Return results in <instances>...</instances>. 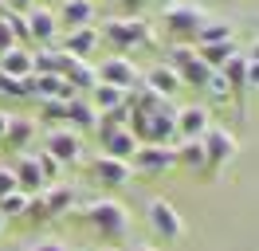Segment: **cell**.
<instances>
[{
	"label": "cell",
	"instance_id": "1f68e13d",
	"mask_svg": "<svg viewBox=\"0 0 259 251\" xmlns=\"http://www.w3.org/2000/svg\"><path fill=\"white\" fill-rule=\"evenodd\" d=\"M200 91H208V98H212V102H228V98L236 94L232 87H228V78L220 75V71H212V75L204 78V87H200Z\"/></svg>",
	"mask_w": 259,
	"mask_h": 251
},
{
	"label": "cell",
	"instance_id": "b9f144b4",
	"mask_svg": "<svg viewBox=\"0 0 259 251\" xmlns=\"http://www.w3.org/2000/svg\"><path fill=\"white\" fill-rule=\"evenodd\" d=\"M35 4H39V0H8V8H16V12H28Z\"/></svg>",
	"mask_w": 259,
	"mask_h": 251
},
{
	"label": "cell",
	"instance_id": "30bf717a",
	"mask_svg": "<svg viewBox=\"0 0 259 251\" xmlns=\"http://www.w3.org/2000/svg\"><path fill=\"white\" fill-rule=\"evenodd\" d=\"M173 126H177V138L181 141H200L212 130V118L204 106H181L173 114Z\"/></svg>",
	"mask_w": 259,
	"mask_h": 251
},
{
	"label": "cell",
	"instance_id": "8fae6325",
	"mask_svg": "<svg viewBox=\"0 0 259 251\" xmlns=\"http://www.w3.org/2000/svg\"><path fill=\"white\" fill-rule=\"evenodd\" d=\"M75 63H79V59L67 55L63 47H44V51H35V55H32V75H59V78H67Z\"/></svg>",
	"mask_w": 259,
	"mask_h": 251
},
{
	"label": "cell",
	"instance_id": "f6af8a7d",
	"mask_svg": "<svg viewBox=\"0 0 259 251\" xmlns=\"http://www.w3.org/2000/svg\"><path fill=\"white\" fill-rule=\"evenodd\" d=\"M149 4H161V8H173V4H185V0H149Z\"/></svg>",
	"mask_w": 259,
	"mask_h": 251
},
{
	"label": "cell",
	"instance_id": "e0dca14e",
	"mask_svg": "<svg viewBox=\"0 0 259 251\" xmlns=\"http://www.w3.org/2000/svg\"><path fill=\"white\" fill-rule=\"evenodd\" d=\"M59 28H91L95 24V0H63L59 4Z\"/></svg>",
	"mask_w": 259,
	"mask_h": 251
},
{
	"label": "cell",
	"instance_id": "7402d4cb",
	"mask_svg": "<svg viewBox=\"0 0 259 251\" xmlns=\"http://www.w3.org/2000/svg\"><path fill=\"white\" fill-rule=\"evenodd\" d=\"M126 94H130V91H122V87H110V82H98V87H95L91 94H87V98L95 102V110H98V114H110V110L126 106Z\"/></svg>",
	"mask_w": 259,
	"mask_h": 251
},
{
	"label": "cell",
	"instance_id": "603a6c76",
	"mask_svg": "<svg viewBox=\"0 0 259 251\" xmlns=\"http://www.w3.org/2000/svg\"><path fill=\"white\" fill-rule=\"evenodd\" d=\"M0 75H8V78H28V75H32V51H24V47L4 51V55H0Z\"/></svg>",
	"mask_w": 259,
	"mask_h": 251
},
{
	"label": "cell",
	"instance_id": "f35d334b",
	"mask_svg": "<svg viewBox=\"0 0 259 251\" xmlns=\"http://www.w3.org/2000/svg\"><path fill=\"white\" fill-rule=\"evenodd\" d=\"M118 4H122V12H126V16H142V8H146L149 0H118Z\"/></svg>",
	"mask_w": 259,
	"mask_h": 251
},
{
	"label": "cell",
	"instance_id": "bcb514c9",
	"mask_svg": "<svg viewBox=\"0 0 259 251\" xmlns=\"http://www.w3.org/2000/svg\"><path fill=\"white\" fill-rule=\"evenodd\" d=\"M134 251H161V247H149V243H142V247H134Z\"/></svg>",
	"mask_w": 259,
	"mask_h": 251
},
{
	"label": "cell",
	"instance_id": "484cf974",
	"mask_svg": "<svg viewBox=\"0 0 259 251\" xmlns=\"http://www.w3.org/2000/svg\"><path fill=\"white\" fill-rule=\"evenodd\" d=\"M44 204H48V216H63V212L75 208V188L48 185V188H44Z\"/></svg>",
	"mask_w": 259,
	"mask_h": 251
},
{
	"label": "cell",
	"instance_id": "ac0fdd59",
	"mask_svg": "<svg viewBox=\"0 0 259 251\" xmlns=\"http://www.w3.org/2000/svg\"><path fill=\"white\" fill-rule=\"evenodd\" d=\"M63 51L67 55H75V59H91L98 51V31H95V24L91 28H71V31H63Z\"/></svg>",
	"mask_w": 259,
	"mask_h": 251
},
{
	"label": "cell",
	"instance_id": "44dd1931",
	"mask_svg": "<svg viewBox=\"0 0 259 251\" xmlns=\"http://www.w3.org/2000/svg\"><path fill=\"white\" fill-rule=\"evenodd\" d=\"M138 145L142 141L130 134V126H122V130H114L110 138L102 141V149H106V157H118V161H130V157L138 153Z\"/></svg>",
	"mask_w": 259,
	"mask_h": 251
},
{
	"label": "cell",
	"instance_id": "c3c4849f",
	"mask_svg": "<svg viewBox=\"0 0 259 251\" xmlns=\"http://www.w3.org/2000/svg\"><path fill=\"white\" fill-rule=\"evenodd\" d=\"M102 251H118V247H102Z\"/></svg>",
	"mask_w": 259,
	"mask_h": 251
},
{
	"label": "cell",
	"instance_id": "4316f807",
	"mask_svg": "<svg viewBox=\"0 0 259 251\" xmlns=\"http://www.w3.org/2000/svg\"><path fill=\"white\" fill-rule=\"evenodd\" d=\"M173 157H177V165H185V169H204V165H208L200 141H177V145H173Z\"/></svg>",
	"mask_w": 259,
	"mask_h": 251
},
{
	"label": "cell",
	"instance_id": "f1b7e54d",
	"mask_svg": "<svg viewBox=\"0 0 259 251\" xmlns=\"http://www.w3.org/2000/svg\"><path fill=\"white\" fill-rule=\"evenodd\" d=\"M220 75L228 78V87H232V91L247 87V55H240V51H236V55H232V59L220 67Z\"/></svg>",
	"mask_w": 259,
	"mask_h": 251
},
{
	"label": "cell",
	"instance_id": "7c38bea8",
	"mask_svg": "<svg viewBox=\"0 0 259 251\" xmlns=\"http://www.w3.org/2000/svg\"><path fill=\"white\" fill-rule=\"evenodd\" d=\"M24 91H28V98H75V91H71V82L67 78H59V75H28L24 78Z\"/></svg>",
	"mask_w": 259,
	"mask_h": 251
},
{
	"label": "cell",
	"instance_id": "5bb4252c",
	"mask_svg": "<svg viewBox=\"0 0 259 251\" xmlns=\"http://www.w3.org/2000/svg\"><path fill=\"white\" fill-rule=\"evenodd\" d=\"M35 130H39V122L35 118H24V114H12L8 118V130H4V145L8 149H16V153H28V145L35 141Z\"/></svg>",
	"mask_w": 259,
	"mask_h": 251
},
{
	"label": "cell",
	"instance_id": "7bdbcfd3",
	"mask_svg": "<svg viewBox=\"0 0 259 251\" xmlns=\"http://www.w3.org/2000/svg\"><path fill=\"white\" fill-rule=\"evenodd\" d=\"M8 118H12V114H8V110H0V138H4V130H8Z\"/></svg>",
	"mask_w": 259,
	"mask_h": 251
},
{
	"label": "cell",
	"instance_id": "83f0119b",
	"mask_svg": "<svg viewBox=\"0 0 259 251\" xmlns=\"http://www.w3.org/2000/svg\"><path fill=\"white\" fill-rule=\"evenodd\" d=\"M196 51H200V59L208 63L212 71H220V67H224V63L236 55V39H224V44H208V47H196Z\"/></svg>",
	"mask_w": 259,
	"mask_h": 251
},
{
	"label": "cell",
	"instance_id": "ba28073f",
	"mask_svg": "<svg viewBox=\"0 0 259 251\" xmlns=\"http://www.w3.org/2000/svg\"><path fill=\"white\" fill-rule=\"evenodd\" d=\"M98 67V82H110V87H122V91H138L142 87V71L130 55H110V59L95 63Z\"/></svg>",
	"mask_w": 259,
	"mask_h": 251
},
{
	"label": "cell",
	"instance_id": "4dcf8cb0",
	"mask_svg": "<svg viewBox=\"0 0 259 251\" xmlns=\"http://www.w3.org/2000/svg\"><path fill=\"white\" fill-rule=\"evenodd\" d=\"M24 208H28V192H8V196H0V212L4 220H24Z\"/></svg>",
	"mask_w": 259,
	"mask_h": 251
},
{
	"label": "cell",
	"instance_id": "9a60e30c",
	"mask_svg": "<svg viewBox=\"0 0 259 251\" xmlns=\"http://www.w3.org/2000/svg\"><path fill=\"white\" fill-rule=\"evenodd\" d=\"M130 161H118V157H98L95 161V181L102 188H122V185H130Z\"/></svg>",
	"mask_w": 259,
	"mask_h": 251
},
{
	"label": "cell",
	"instance_id": "3957f363",
	"mask_svg": "<svg viewBox=\"0 0 259 251\" xmlns=\"http://www.w3.org/2000/svg\"><path fill=\"white\" fill-rule=\"evenodd\" d=\"M161 24H165V31H169L177 44H193L196 31L208 24V12H204L200 4H193V0H185V4L161 8Z\"/></svg>",
	"mask_w": 259,
	"mask_h": 251
},
{
	"label": "cell",
	"instance_id": "74e56055",
	"mask_svg": "<svg viewBox=\"0 0 259 251\" xmlns=\"http://www.w3.org/2000/svg\"><path fill=\"white\" fill-rule=\"evenodd\" d=\"M12 47H20V39L12 35V31H8V24L0 20V55H4V51H12Z\"/></svg>",
	"mask_w": 259,
	"mask_h": 251
},
{
	"label": "cell",
	"instance_id": "60d3db41",
	"mask_svg": "<svg viewBox=\"0 0 259 251\" xmlns=\"http://www.w3.org/2000/svg\"><path fill=\"white\" fill-rule=\"evenodd\" d=\"M247 87L259 91V63H247Z\"/></svg>",
	"mask_w": 259,
	"mask_h": 251
},
{
	"label": "cell",
	"instance_id": "ab89813d",
	"mask_svg": "<svg viewBox=\"0 0 259 251\" xmlns=\"http://www.w3.org/2000/svg\"><path fill=\"white\" fill-rule=\"evenodd\" d=\"M32 251H67V243H59V239H39Z\"/></svg>",
	"mask_w": 259,
	"mask_h": 251
},
{
	"label": "cell",
	"instance_id": "d4e9b609",
	"mask_svg": "<svg viewBox=\"0 0 259 251\" xmlns=\"http://www.w3.org/2000/svg\"><path fill=\"white\" fill-rule=\"evenodd\" d=\"M67 82H71V91H75V94H91L98 87V67H95V63H87V59H79L75 67H71Z\"/></svg>",
	"mask_w": 259,
	"mask_h": 251
},
{
	"label": "cell",
	"instance_id": "cb8c5ba5",
	"mask_svg": "<svg viewBox=\"0 0 259 251\" xmlns=\"http://www.w3.org/2000/svg\"><path fill=\"white\" fill-rule=\"evenodd\" d=\"M224 39H236V28L228 24V20H212L208 16V24L196 31V39L193 47H208V44H224Z\"/></svg>",
	"mask_w": 259,
	"mask_h": 251
},
{
	"label": "cell",
	"instance_id": "2e32d148",
	"mask_svg": "<svg viewBox=\"0 0 259 251\" xmlns=\"http://www.w3.org/2000/svg\"><path fill=\"white\" fill-rule=\"evenodd\" d=\"M142 87L153 91V94H161V98H173V94L181 91V78L169 63H157V67H149L146 75H142Z\"/></svg>",
	"mask_w": 259,
	"mask_h": 251
},
{
	"label": "cell",
	"instance_id": "d6a6232c",
	"mask_svg": "<svg viewBox=\"0 0 259 251\" xmlns=\"http://www.w3.org/2000/svg\"><path fill=\"white\" fill-rule=\"evenodd\" d=\"M0 20L8 24V31H12L16 39H28V16H24V12L8 8V4H0Z\"/></svg>",
	"mask_w": 259,
	"mask_h": 251
},
{
	"label": "cell",
	"instance_id": "681fc988",
	"mask_svg": "<svg viewBox=\"0 0 259 251\" xmlns=\"http://www.w3.org/2000/svg\"><path fill=\"white\" fill-rule=\"evenodd\" d=\"M51 4H63V0H51Z\"/></svg>",
	"mask_w": 259,
	"mask_h": 251
},
{
	"label": "cell",
	"instance_id": "ffe728a7",
	"mask_svg": "<svg viewBox=\"0 0 259 251\" xmlns=\"http://www.w3.org/2000/svg\"><path fill=\"white\" fill-rule=\"evenodd\" d=\"M67 126H71V130H95L98 126V110H95V102H91L87 94L67 98Z\"/></svg>",
	"mask_w": 259,
	"mask_h": 251
},
{
	"label": "cell",
	"instance_id": "f546056e",
	"mask_svg": "<svg viewBox=\"0 0 259 251\" xmlns=\"http://www.w3.org/2000/svg\"><path fill=\"white\" fill-rule=\"evenodd\" d=\"M39 122L67 126V102L63 98H44V102H39Z\"/></svg>",
	"mask_w": 259,
	"mask_h": 251
},
{
	"label": "cell",
	"instance_id": "e575fe53",
	"mask_svg": "<svg viewBox=\"0 0 259 251\" xmlns=\"http://www.w3.org/2000/svg\"><path fill=\"white\" fill-rule=\"evenodd\" d=\"M24 220H48V204H44V192H35V196H28V208H24Z\"/></svg>",
	"mask_w": 259,
	"mask_h": 251
},
{
	"label": "cell",
	"instance_id": "4fadbf2b",
	"mask_svg": "<svg viewBox=\"0 0 259 251\" xmlns=\"http://www.w3.org/2000/svg\"><path fill=\"white\" fill-rule=\"evenodd\" d=\"M28 39H39V44H51L55 35H59V16H55V8H48V4H35V8H28Z\"/></svg>",
	"mask_w": 259,
	"mask_h": 251
},
{
	"label": "cell",
	"instance_id": "52a82bcc",
	"mask_svg": "<svg viewBox=\"0 0 259 251\" xmlns=\"http://www.w3.org/2000/svg\"><path fill=\"white\" fill-rule=\"evenodd\" d=\"M200 145H204V161H208L204 169H212V173L224 169L228 161L240 153V141H236V134H232V130H224V126H212L208 134L200 138Z\"/></svg>",
	"mask_w": 259,
	"mask_h": 251
},
{
	"label": "cell",
	"instance_id": "836d02e7",
	"mask_svg": "<svg viewBox=\"0 0 259 251\" xmlns=\"http://www.w3.org/2000/svg\"><path fill=\"white\" fill-rule=\"evenodd\" d=\"M32 157H35V165H39V173H44V181H48V185H59V173H63V165H59V161H55L48 149H35Z\"/></svg>",
	"mask_w": 259,
	"mask_h": 251
},
{
	"label": "cell",
	"instance_id": "9c48e42d",
	"mask_svg": "<svg viewBox=\"0 0 259 251\" xmlns=\"http://www.w3.org/2000/svg\"><path fill=\"white\" fill-rule=\"evenodd\" d=\"M173 165H177V157H173V145H138V153L130 157V169L146 173V177L169 173Z\"/></svg>",
	"mask_w": 259,
	"mask_h": 251
},
{
	"label": "cell",
	"instance_id": "ee69618b",
	"mask_svg": "<svg viewBox=\"0 0 259 251\" xmlns=\"http://www.w3.org/2000/svg\"><path fill=\"white\" fill-rule=\"evenodd\" d=\"M247 63H259V44H251V51H247Z\"/></svg>",
	"mask_w": 259,
	"mask_h": 251
},
{
	"label": "cell",
	"instance_id": "8992f818",
	"mask_svg": "<svg viewBox=\"0 0 259 251\" xmlns=\"http://www.w3.org/2000/svg\"><path fill=\"white\" fill-rule=\"evenodd\" d=\"M44 149L59 165H79L82 161V138H79V130H71V126H51L44 134Z\"/></svg>",
	"mask_w": 259,
	"mask_h": 251
},
{
	"label": "cell",
	"instance_id": "5b68a950",
	"mask_svg": "<svg viewBox=\"0 0 259 251\" xmlns=\"http://www.w3.org/2000/svg\"><path fill=\"white\" fill-rule=\"evenodd\" d=\"M169 67L177 71L181 87H204V78L212 75V67L200 59V51L193 44H173L169 47Z\"/></svg>",
	"mask_w": 259,
	"mask_h": 251
},
{
	"label": "cell",
	"instance_id": "6da1fadb",
	"mask_svg": "<svg viewBox=\"0 0 259 251\" xmlns=\"http://www.w3.org/2000/svg\"><path fill=\"white\" fill-rule=\"evenodd\" d=\"M98 35H102L106 44H114L122 55L153 44V28H149V20H142V16H114V20H106V24H102V31H98Z\"/></svg>",
	"mask_w": 259,
	"mask_h": 251
},
{
	"label": "cell",
	"instance_id": "d590c367",
	"mask_svg": "<svg viewBox=\"0 0 259 251\" xmlns=\"http://www.w3.org/2000/svg\"><path fill=\"white\" fill-rule=\"evenodd\" d=\"M8 192H16V173L12 165H0V196H8Z\"/></svg>",
	"mask_w": 259,
	"mask_h": 251
},
{
	"label": "cell",
	"instance_id": "8d00e7d4",
	"mask_svg": "<svg viewBox=\"0 0 259 251\" xmlns=\"http://www.w3.org/2000/svg\"><path fill=\"white\" fill-rule=\"evenodd\" d=\"M0 91L16 94V98H28V91H24V78H8V75H0Z\"/></svg>",
	"mask_w": 259,
	"mask_h": 251
},
{
	"label": "cell",
	"instance_id": "277c9868",
	"mask_svg": "<svg viewBox=\"0 0 259 251\" xmlns=\"http://www.w3.org/2000/svg\"><path fill=\"white\" fill-rule=\"evenodd\" d=\"M146 224L161 243H177L181 235H185V220H181V212L165 200V196H153V200L146 204Z\"/></svg>",
	"mask_w": 259,
	"mask_h": 251
},
{
	"label": "cell",
	"instance_id": "7a4b0ae2",
	"mask_svg": "<svg viewBox=\"0 0 259 251\" xmlns=\"http://www.w3.org/2000/svg\"><path fill=\"white\" fill-rule=\"evenodd\" d=\"M82 220L95 228L98 235H106V239H118V235L130 232V212L122 200H114V196H98L82 208Z\"/></svg>",
	"mask_w": 259,
	"mask_h": 251
},
{
	"label": "cell",
	"instance_id": "7dc6e473",
	"mask_svg": "<svg viewBox=\"0 0 259 251\" xmlns=\"http://www.w3.org/2000/svg\"><path fill=\"white\" fill-rule=\"evenodd\" d=\"M4 224H8V220H4V212H0V232H4Z\"/></svg>",
	"mask_w": 259,
	"mask_h": 251
},
{
	"label": "cell",
	"instance_id": "d6986e66",
	"mask_svg": "<svg viewBox=\"0 0 259 251\" xmlns=\"http://www.w3.org/2000/svg\"><path fill=\"white\" fill-rule=\"evenodd\" d=\"M12 173H16V188L20 192H28V196H35V192H44L48 188V181H44V173H39V165H35L32 153H24L12 165Z\"/></svg>",
	"mask_w": 259,
	"mask_h": 251
}]
</instances>
